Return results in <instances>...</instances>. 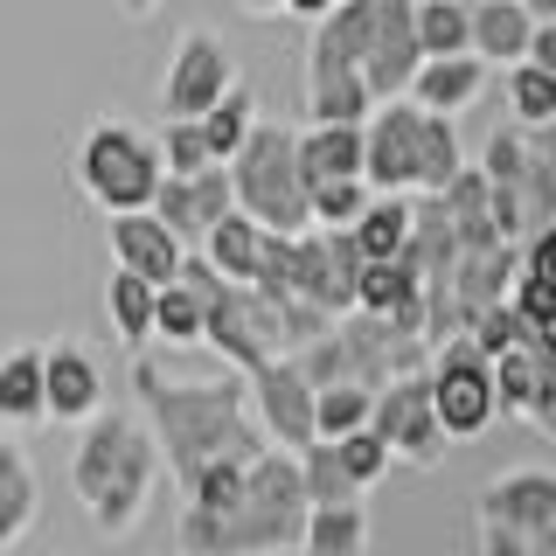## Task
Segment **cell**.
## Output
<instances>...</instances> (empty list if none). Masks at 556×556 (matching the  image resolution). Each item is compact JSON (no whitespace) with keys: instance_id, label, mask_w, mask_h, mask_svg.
<instances>
[{"instance_id":"1","label":"cell","mask_w":556,"mask_h":556,"mask_svg":"<svg viewBox=\"0 0 556 556\" xmlns=\"http://www.w3.org/2000/svg\"><path fill=\"white\" fill-rule=\"evenodd\" d=\"M132 396L147 404V431L161 445V466L181 486L223 459H257L265 452V431L251 417V390H243L237 369L208 382H174L147 355H132Z\"/></svg>"},{"instance_id":"2","label":"cell","mask_w":556,"mask_h":556,"mask_svg":"<svg viewBox=\"0 0 556 556\" xmlns=\"http://www.w3.org/2000/svg\"><path fill=\"white\" fill-rule=\"evenodd\" d=\"M306 515H313V501L300 480V452L265 445L230 508L181 501V515H174V556H300Z\"/></svg>"},{"instance_id":"3","label":"cell","mask_w":556,"mask_h":556,"mask_svg":"<svg viewBox=\"0 0 556 556\" xmlns=\"http://www.w3.org/2000/svg\"><path fill=\"white\" fill-rule=\"evenodd\" d=\"M161 480V445L153 431L126 410H98L91 425H77V452H70V494L84 501L91 529L104 543H126L139 529Z\"/></svg>"},{"instance_id":"4","label":"cell","mask_w":556,"mask_h":556,"mask_svg":"<svg viewBox=\"0 0 556 556\" xmlns=\"http://www.w3.org/2000/svg\"><path fill=\"white\" fill-rule=\"evenodd\" d=\"M230 188L237 208L271 237H306L313 230V188L300 174V132L292 126H265L257 118L251 139L230 153Z\"/></svg>"},{"instance_id":"5","label":"cell","mask_w":556,"mask_h":556,"mask_svg":"<svg viewBox=\"0 0 556 556\" xmlns=\"http://www.w3.org/2000/svg\"><path fill=\"white\" fill-rule=\"evenodd\" d=\"M70 174H77V188L104 208V216L153 208V195H161V181H167L161 147H153L139 126H126V118H91V132L77 139Z\"/></svg>"},{"instance_id":"6","label":"cell","mask_w":556,"mask_h":556,"mask_svg":"<svg viewBox=\"0 0 556 556\" xmlns=\"http://www.w3.org/2000/svg\"><path fill=\"white\" fill-rule=\"evenodd\" d=\"M480 174H486V188H494V223H501V237H508V243H521V237H535V230H549V223H556V167L529 153L521 126L486 139Z\"/></svg>"},{"instance_id":"7","label":"cell","mask_w":556,"mask_h":556,"mask_svg":"<svg viewBox=\"0 0 556 556\" xmlns=\"http://www.w3.org/2000/svg\"><path fill=\"white\" fill-rule=\"evenodd\" d=\"M431 410H439V425H445V439L459 445V439H480L486 425L501 417V396H494V362L480 355L466 334H452L431 348Z\"/></svg>"},{"instance_id":"8","label":"cell","mask_w":556,"mask_h":556,"mask_svg":"<svg viewBox=\"0 0 556 556\" xmlns=\"http://www.w3.org/2000/svg\"><path fill=\"white\" fill-rule=\"evenodd\" d=\"M202 341L216 348V355L230 362L237 376H257L265 362H278V355H286V320H278V306L265 300V292H251V286H230V278H223V286L208 292Z\"/></svg>"},{"instance_id":"9","label":"cell","mask_w":556,"mask_h":556,"mask_svg":"<svg viewBox=\"0 0 556 556\" xmlns=\"http://www.w3.org/2000/svg\"><path fill=\"white\" fill-rule=\"evenodd\" d=\"M417 70H425L417 0H362V84H369V98L376 104L404 98Z\"/></svg>"},{"instance_id":"10","label":"cell","mask_w":556,"mask_h":556,"mask_svg":"<svg viewBox=\"0 0 556 556\" xmlns=\"http://www.w3.org/2000/svg\"><path fill=\"white\" fill-rule=\"evenodd\" d=\"M334 341L348 355V382H362V390H382V382H396V376L431 369V341L410 334V327H396V320H376V313H341Z\"/></svg>"},{"instance_id":"11","label":"cell","mask_w":556,"mask_h":556,"mask_svg":"<svg viewBox=\"0 0 556 556\" xmlns=\"http://www.w3.org/2000/svg\"><path fill=\"white\" fill-rule=\"evenodd\" d=\"M369 431L390 445V459L404 466H439L445 459V425L431 410V376H396L376 390V410H369Z\"/></svg>"},{"instance_id":"12","label":"cell","mask_w":556,"mask_h":556,"mask_svg":"<svg viewBox=\"0 0 556 556\" xmlns=\"http://www.w3.org/2000/svg\"><path fill=\"white\" fill-rule=\"evenodd\" d=\"M223 91H237V56L223 35L188 28L167 56V84H161V112L167 118H202Z\"/></svg>"},{"instance_id":"13","label":"cell","mask_w":556,"mask_h":556,"mask_svg":"<svg viewBox=\"0 0 556 556\" xmlns=\"http://www.w3.org/2000/svg\"><path fill=\"white\" fill-rule=\"evenodd\" d=\"M417 126H425V112L410 98H390L369 112V126H362V181H369V195H417Z\"/></svg>"},{"instance_id":"14","label":"cell","mask_w":556,"mask_h":556,"mask_svg":"<svg viewBox=\"0 0 556 556\" xmlns=\"http://www.w3.org/2000/svg\"><path fill=\"white\" fill-rule=\"evenodd\" d=\"M243 390H251V417H257V431H265V445H278V452L313 445V382L300 376L292 355H278L257 376H243Z\"/></svg>"},{"instance_id":"15","label":"cell","mask_w":556,"mask_h":556,"mask_svg":"<svg viewBox=\"0 0 556 556\" xmlns=\"http://www.w3.org/2000/svg\"><path fill=\"white\" fill-rule=\"evenodd\" d=\"M237 208V188H230V167H202V174H167L161 195H153V216L167 223L181 243H202L223 216Z\"/></svg>"},{"instance_id":"16","label":"cell","mask_w":556,"mask_h":556,"mask_svg":"<svg viewBox=\"0 0 556 556\" xmlns=\"http://www.w3.org/2000/svg\"><path fill=\"white\" fill-rule=\"evenodd\" d=\"M42 404L49 425H91L104 410V376L84 341H49L42 348Z\"/></svg>"},{"instance_id":"17","label":"cell","mask_w":556,"mask_h":556,"mask_svg":"<svg viewBox=\"0 0 556 556\" xmlns=\"http://www.w3.org/2000/svg\"><path fill=\"white\" fill-rule=\"evenodd\" d=\"M480 521H501V529H515V535L549 529L556 521V473L549 466H508L501 480H486Z\"/></svg>"},{"instance_id":"18","label":"cell","mask_w":556,"mask_h":556,"mask_svg":"<svg viewBox=\"0 0 556 556\" xmlns=\"http://www.w3.org/2000/svg\"><path fill=\"white\" fill-rule=\"evenodd\" d=\"M112 257H118V271H139L147 286H174L188 243L174 237L153 208H132V216H112Z\"/></svg>"},{"instance_id":"19","label":"cell","mask_w":556,"mask_h":556,"mask_svg":"<svg viewBox=\"0 0 556 556\" xmlns=\"http://www.w3.org/2000/svg\"><path fill=\"white\" fill-rule=\"evenodd\" d=\"M306 112H313V126H369L376 98H369L355 63H341V56L306 42Z\"/></svg>"},{"instance_id":"20","label":"cell","mask_w":556,"mask_h":556,"mask_svg":"<svg viewBox=\"0 0 556 556\" xmlns=\"http://www.w3.org/2000/svg\"><path fill=\"white\" fill-rule=\"evenodd\" d=\"M35 515H42V480H35V459L22 452L14 431H0V556L22 549L35 535Z\"/></svg>"},{"instance_id":"21","label":"cell","mask_w":556,"mask_h":556,"mask_svg":"<svg viewBox=\"0 0 556 556\" xmlns=\"http://www.w3.org/2000/svg\"><path fill=\"white\" fill-rule=\"evenodd\" d=\"M515 278H521V251L515 243H486V251H459V271H452V300H459V327H466V313H480V306H501L515 292Z\"/></svg>"},{"instance_id":"22","label":"cell","mask_w":556,"mask_h":556,"mask_svg":"<svg viewBox=\"0 0 556 556\" xmlns=\"http://www.w3.org/2000/svg\"><path fill=\"white\" fill-rule=\"evenodd\" d=\"M529 35H535V14L521 0H473V56L486 70L529 63Z\"/></svg>"},{"instance_id":"23","label":"cell","mask_w":556,"mask_h":556,"mask_svg":"<svg viewBox=\"0 0 556 556\" xmlns=\"http://www.w3.org/2000/svg\"><path fill=\"white\" fill-rule=\"evenodd\" d=\"M480 84H486V63L473 56V49H466V56H431L410 77V104L417 112H439V118H459L466 104L480 98Z\"/></svg>"},{"instance_id":"24","label":"cell","mask_w":556,"mask_h":556,"mask_svg":"<svg viewBox=\"0 0 556 556\" xmlns=\"http://www.w3.org/2000/svg\"><path fill=\"white\" fill-rule=\"evenodd\" d=\"M445 216H452V237H459V251H486V243H508L501 237V223H494V188H486V174L480 161H466L459 174H452V188H445Z\"/></svg>"},{"instance_id":"25","label":"cell","mask_w":556,"mask_h":556,"mask_svg":"<svg viewBox=\"0 0 556 556\" xmlns=\"http://www.w3.org/2000/svg\"><path fill=\"white\" fill-rule=\"evenodd\" d=\"M292 300L334 313V320H341V313H355V300H348V286H341V271H334V251H327V230L292 237Z\"/></svg>"},{"instance_id":"26","label":"cell","mask_w":556,"mask_h":556,"mask_svg":"<svg viewBox=\"0 0 556 556\" xmlns=\"http://www.w3.org/2000/svg\"><path fill=\"white\" fill-rule=\"evenodd\" d=\"M410 230H417V202L410 195H369V208H362V223L348 237H355L362 265H396Z\"/></svg>"},{"instance_id":"27","label":"cell","mask_w":556,"mask_h":556,"mask_svg":"<svg viewBox=\"0 0 556 556\" xmlns=\"http://www.w3.org/2000/svg\"><path fill=\"white\" fill-rule=\"evenodd\" d=\"M300 174L320 181H362V126H306L300 132Z\"/></svg>"},{"instance_id":"28","label":"cell","mask_w":556,"mask_h":556,"mask_svg":"<svg viewBox=\"0 0 556 556\" xmlns=\"http://www.w3.org/2000/svg\"><path fill=\"white\" fill-rule=\"evenodd\" d=\"M0 425H49L42 348H8V355H0Z\"/></svg>"},{"instance_id":"29","label":"cell","mask_w":556,"mask_h":556,"mask_svg":"<svg viewBox=\"0 0 556 556\" xmlns=\"http://www.w3.org/2000/svg\"><path fill=\"white\" fill-rule=\"evenodd\" d=\"M202 257L216 265V278H230V286H251V278H257V257H265V230H257L243 208H230V216H223L216 230L202 237Z\"/></svg>"},{"instance_id":"30","label":"cell","mask_w":556,"mask_h":556,"mask_svg":"<svg viewBox=\"0 0 556 556\" xmlns=\"http://www.w3.org/2000/svg\"><path fill=\"white\" fill-rule=\"evenodd\" d=\"M300 556H369V501H341V508L306 515Z\"/></svg>"},{"instance_id":"31","label":"cell","mask_w":556,"mask_h":556,"mask_svg":"<svg viewBox=\"0 0 556 556\" xmlns=\"http://www.w3.org/2000/svg\"><path fill=\"white\" fill-rule=\"evenodd\" d=\"M459 167H466L459 126L439 118V112H425V126H417V195H445Z\"/></svg>"},{"instance_id":"32","label":"cell","mask_w":556,"mask_h":556,"mask_svg":"<svg viewBox=\"0 0 556 556\" xmlns=\"http://www.w3.org/2000/svg\"><path fill=\"white\" fill-rule=\"evenodd\" d=\"M417 49L431 56H466L473 49V0H417Z\"/></svg>"},{"instance_id":"33","label":"cell","mask_w":556,"mask_h":556,"mask_svg":"<svg viewBox=\"0 0 556 556\" xmlns=\"http://www.w3.org/2000/svg\"><path fill=\"white\" fill-rule=\"evenodd\" d=\"M300 480H306V501L313 508H341V501H369L355 486V473L341 466V445L334 439H313L306 452H300Z\"/></svg>"},{"instance_id":"34","label":"cell","mask_w":556,"mask_h":556,"mask_svg":"<svg viewBox=\"0 0 556 556\" xmlns=\"http://www.w3.org/2000/svg\"><path fill=\"white\" fill-rule=\"evenodd\" d=\"M153 292L161 286H147L139 271H112V286H104V313H112V327H118L126 348L153 341Z\"/></svg>"},{"instance_id":"35","label":"cell","mask_w":556,"mask_h":556,"mask_svg":"<svg viewBox=\"0 0 556 556\" xmlns=\"http://www.w3.org/2000/svg\"><path fill=\"white\" fill-rule=\"evenodd\" d=\"M202 320H208V300L195 286H161L153 292V341H167V348H195L202 341Z\"/></svg>"},{"instance_id":"36","label":"cell","mask_w":556,"mask_h":556,"mask_svg":"<svg viewBox=\"0 0 556 556\" xmlns=\"http://www.w3.org/2000/svg\"><path fill=\"white\" fill-rule=\"evenodd\" d=\"M195 126H202V139H208V153H216V161L230 167V153H237L243 139H251V126H257V98L237 84V91H223L216 104H208Z\"/></svg>"},{"instance_id":"37","label":"cell","mask_w":556,"mask_h":556,"mask_svg":"<svg viewBox=\"0 0 556 556\" xmlns=\"http://www.w3.org/2000/svg\"><path fill=\"white\" fill-rule=\"evenodd\" d=\"M376 410V390H362V382H327V390H313V439H348V431H362Z\"/></svg>"},{"instance_id":"38","label":"cell","mask_w":556,"mask_h":556,"mask_svg":"<svg viewBox=\"0 0 556 556\" xmlns=\"http://www.w3.org/2000/svg\"><path fill=\"white\" fill-rule=\"evenodd\" d=\"M459 334L473 341L486 362H501V355H515V348H529V327H521V313H515L508 300H501V306H480V313H466Z\"/></svg>"},{"instance_id":"39","label":"cell","mask_w":556,"mask_h":556,"mask_svg":"<svg viewBox=\"0 0 556 556\" xmlns=\"http://www.w3.org/2000/svg\"><path fill=\"white\" fill-rule=\"evenodd\" d=\"M508 112H515L521 132L549 126V118H556V77H549V70H535V63H515L508 70Z\"/></svg>"},{"instance_id":"40","label":"cell","mask_w":556,"mask_h":556,"mask_svg":"<svg viewBox=\"0 0 556 556\" xmlns=\"http://www.w3.org/2000/svg\"><path fill=\"white\" fill-rule=\"evenodd\" d=\"M153 147H161V167H167V174H202V167H223L216 153H208V139H202L195 118H167Z\"/></svg>"},{"instance_id":"41","label":"cell","mask_w":556,"mask_h":556,"mask_svg":"<svg viewBox=\"0 0 556 556\" xmlns=\"http://www.w3.org/2000/svg\"><path fill=\"white\" fill-rule=\"evenodd\" d=\"M369 208V181H320L313 188V230H355Z\"/></svg>"},{"instance_id":"42","label":"cell","mask_w":556,"mask_h":556,"mask_svg":"<svg viewBox=\"0 0 556 556\" xmlns=\"http://www.w3.org/2000/svg\"><path fill=\"white\" fill-rule=\"evenodd\" d=\"M529 355H535V404L521 425L556 439V334H529Z\"/></svg>"},{"instance_id":"43","label":"cell","mask_w":556,"mask_h":556,"mask_svg":"<svg viewBox=\"0 0 556 556\" xmlns=\"http://www.w3.org/2000/svg\"><path fill=\"white\" fill-rule=\"evenodd\" d=\"M494 396H501L508 417H529V404H535V355L529 348H515V355L494 362Z\"/></svg>"},{"instance_id":"44","label":"cell","mask_w":556,"mask_h":556,"mask_svg":"<svg viewBox=\"0 0 556 556\" xmlns=\"http://www.w3.org/2000/svg\"><path fill=\"white\" fill-rule=\"evenodd\" d=\"M334 445H341V466L355 473V486H362V494H369V486H376V480L396 466V459H390V445H382L369 425H362V431H348V439H334Z\"/></svg>"},{"instance_id":"45","label":"cell","mask_w":556,"mask_h":556,"mask_svg":"<svg viewBox=\"0 0 556 556\" xmlns=\"http://www.w3.org/2000/svg\"><path fill=\"white\" fill-rule=\"evenodd\" d=\"M508 306L521 313V327H529V334H556V286H549V278H529V271H521L515 292H508Z\"/></svg>"},{"instance_id":"46","label":"cell","mask_w":556,"mask_h":556,"mask_svg":"<svg viewBox=\"0 0 556 556\" xmlns=\"http://www.w3.org/2000/svg\"><path fill=\"white\" fill-rule=\"evenodd\" d=\"M480 556H529V535L501 529V521H480Z\"/></svg>"},{"instance_id":"47","label":"cell","mask_w":556,"mask_h":556,"mask_svg":"<svg viewBox=\"0 0 556 556\" xmlns=\"http://www.w3.org/2000/svg\"><path fill=\"white\" fill-rule=\"evenodd\" d=\"M529 63L556 77V22H535V35H529Z\"/></svg>"},{"instance_id":"48","label":"cell","mask_w":556,"mask_h":556,"mask_svg":"<svg viewBox=\"0 0 556 556\" xmlns=\"http://www.w3.org/2000/svg\"><path fill=\"white\" fill-rule=\"evenodd\" d=\"M521 139H529V153H535V161H549V167H556V118H549V126H529Z\"/></svg>"},{"instance_id":"49","label":"cell","mask_w":556,"mask_h":556,"mask_svg":"<svg viewBox=\"0 0 556 556\" xmlns=\"http://www.w3.org/2000/svg\"><path fill=\"white\" fill-rule=\"evenodd\" d=\"M286 14H300V22H320V14H334V0H286Z\"/></svg>"},{"instance_id":"50","label":"cell","mask_w":556,"mask_h":556,"mask_svg":"<svg viewBox=\"0 0 556 556\" xmlns=\"http://www.w3.org/2000/svg\"><path fill=\"white\" fill-rule=\"evenodd\" d=\"M118 8H126V14H132V22H147V14H153V8H161V0H118Z\"/></svg>"},{"instance_id":"51","label":"cell","mask_w":556,"mask_h":556,"mask_svg":"<svg viewBox=\"0 0 556 556\" xmlns=\"http://www.w3.org/2000/svg\"><path fill=\"white\" fill-rule=\"evenodd\" d=\"M251 14H286V0H243Z\"/></svg>"},{"instance_id":"52","label":"cell","mask_w":556,"mask_h":556,"mask_svg":"<svg viewBox=\"0 0 556 556\" xmlns=\"http://www.w3.org/2000/svg\"><path fill=\"white\" fill-rule=\"evenodd\" d=\"M334 8H341V0H334Z\"/></svg>"}]
</instances>
